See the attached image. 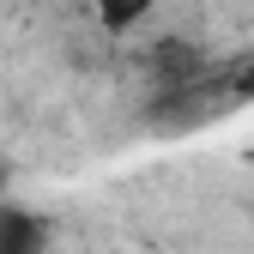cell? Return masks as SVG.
Masks as SVG:
<instances>
[{
	"label": "cell",
	"instance_id": "obj_2",
	"mask_svg": "<svg viewBox=\"0 0 254 254\" xmlns=\"http://www.w3.org/2000/svg\"><path fill=\"white\" fill-rule=\"evenodd\" d=\"M91 6H97V24L103 30H133L157 0H91Z\"/></svg>",
	"mask_w": 254,
	"mask_h": 254
},
{
	"label": "cell",
	"instance_id": "obj_1",
	"mask_svg": "<svg viewBox=\"0 0 254 254\" xmlns=\"http://www.w3.org/2000/svg\"><path fill=\"white\" fill-rule=\"evenodd\" d=\"M49 248V224L24 206H0V254H43Z\"/></svg>",
	"mask_w": 254,
	"mask_h": 254
},
{
	"label": "cell",
	"instance_id": "obj_4",
	"mask_svg": "<svg viewBox=\"0 0 254 254\" xmlns=\"http://www.w3.org/2000/svg\"><path fill=\"white\" fill-rule=\"evenodd\" d=\"M0 182H6V164H0Z\"/></svg>",
	"mask_w": 254,
	"mask_h": 254
},
{
	"label": "cell",
	"instance_id": "obj_3",
	"mask_svg": "<svg viewBox=\"0 0 254 254\" xmlns=\"http://www.w3.org/2000/svg\"><path fill=\"white\" fill-rule=\"evenodd\" d=\"M218 85H224V103H248V97H254V55L230 61V67H224V79H218Z\"/></svg>",
	"mask_w": 254,
	"mask_h": 254
}]
</instances>
